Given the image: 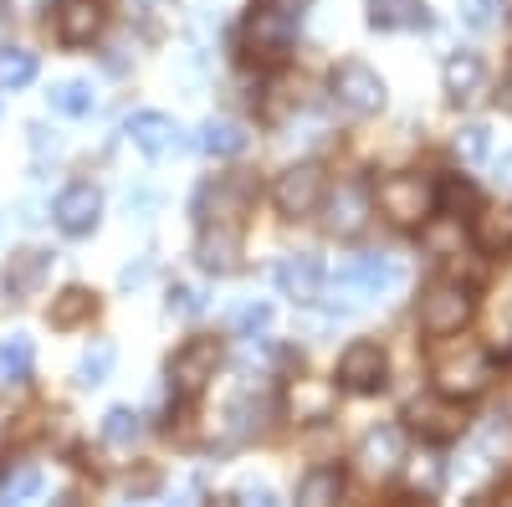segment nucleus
<instances>
[{
	"instance_id": "obj_14",
	"label": "nucleus",
	"mask_w": 512,
	"mask_h": 507,
	"mask_svg": "<svg viewBox=\"0 0 512 507\" xmlns=\"http://www.w3.org/2000/svg\"><path fill=\"white\" fill-rule=\"evenodd\" d=\"M405 461H410V451H405V426H374V431L359 441V467H364V477H395V472H405Z\"/></svg>"
},
{
	"instance_id": "obj_34",
	"label": "nucleus",
	"mask_w": 512,
	"mask_h": 507,
	"mask_svg": "<svg viewBox=\"0 0 512 507\" xmlns=\"http://www.w3.org/2000/svg\"><path fill=\"white\" fill-rule=\"evenodd\" d=\"M200 308H205L200 287H190V282H175V287H169V318H195Z\"/></svg>"
},
{
	"instance_id": "obj_6",
	"label": "nucleus",
	"mask_w": 512,
	"mask_h": 507,
	"mask_svg": "<svg viewBox=\"0 0 512 507\" xmlns=\"http://www.w3.org/2000/svg\"><path fill=\"white\" fill-rule=\"evenodd\" d=\"M405 426L420 436V441H431V446H451V441H461L466 436V400H451V395H441V390H431V395H415L410 405H405Z\"/></svg>"
},
{
	"instance_id": "obj_1",
	"label": "nucleus",
	"mask_w": 512,
	"mask_h": 507,
	"mask_svg": "<svg viewBox=\"0 0 512 507\" xmlns=\"http://www.w3.org/2000/svg\"><path fill=\"white\" fill-rule=\"evenodd\" d=\"M492 379H497V359L492 349L472 344V338H436V354H431V385L451 400H477L492 390Z\"/></svg>"
},
{
	"instance_id": "obj_18",
	"label": "nucleus",
	"mask_w": 512,
	"mask_h": 507,
	"mask_svg": "<svg viewBox=\"0 0 512 507\" xmlns=\"http://www.w3.org/2000/svg\"><path fill=\"white\" fill-rule=\"evenodd\" d=\"M441 88H446V98H451L456 108L477 103V98L487 93V62H482L477 52H451L446 67H441Z\"/></svg>"
},
{
	"instance_id": "obj_7",
	"label": "nucleus",
	"mask_w": 512,
	"mask_h": 507,
	"mask_svg": "<svg viewBox=\"0 0 512 507\" xmlns=\"http://www.w3.org/2000/svg\"><path fill=\"white\" fill-rule=\"evenodd\" d=\"M328 88H333V103L349 118H374V113H384V103H390V88H384V77L369 62H338Z\"/></svg>"
},
{
	"instance_id": "obj_2",
	"label": "nucleus",
	"mask_w": 512,
	"mask_h": 507,
	"mask_svg": "<svg viewBox=\"0 0 512 507\" xmlns=\"http://www.w3.org/2000/svg\"><path fill=\"white\" fill-rule=\"evenodd\" d=\"M374 205L390 226L420 231L441 216V190H436L431 175H420V169H395V175L374 180Z\"/></svg>"
},
{
	"instance_id": "obj_13",
	"label": "nucleus",
	"mask_w": 512,
	"mask_h": 507,
	"mask_svg": "<svg viewBox=\"0 0 512 507\" xmlns=\"http://www.w3.org/2000/svg\"><path fill=\"white\" fill-rule=\"evenodd\" d=\"M52 221H57L62 236H93L98 221H103V190L88 185V180L67 185V190L52 200Z\"/></svg>"
},
{
	"instance_id": "obj_30",
	"label": "nucleus",
	"mask_w": 512,
	"mask_h": 507,
	"mask_svg": "<svg viewBox=\"0 0 512 507\" xmlns=\"http://www.w3.org/2000/svg\"><path fill=\"white\" fill-rule=\"evenodd\" d=\"M144 436V420L128 410V405H113L108 415H103V441L108 446H134Z\"/></svg>"
},
{
	"instance_id": "obj_27",
	"label": "nucleus",
	"mask_w": 512,
	"mask_h": 507,
	"mask_svg": "<svg viewBox=\"0 0 512 507\" xmlns=\"http://www.w3.org/2000/svg\"><path fill=\"white\" fill-rule=\"evenodd\" d=\"M113 364H118V349L108 344V338H98V344L77 359V385H82V390H98L103 379L113 374Z\"/></svg>"
},
{
	"instance_id": "obj_38",
	"label": "nucleus",
	"mask_w": 512,
	"mask_h": 507,
	"mask_svg": "<svg viewBox=\"0 0 512 507\" xmlns=\"http://www.w3.org/2000/svg\"><path fill=\"white\" fill-rule=\"evenodd\" d=\"M497 103H502V108H512V72L502 77V93H497Z\"/></svg>"
},
{
	"instance_id": "obj_16",
	"label": "nucleus",
	"mask_w": 512,
	"mask_h": 507,
	"mask_svg": "<svg viewBox=\"0 0 512 507\" xmlns=\"http://www.w3.org/2000/svg\"><path fill=\"white\" fill-rule=\"evenodd\" d=\"M323 282H328V272H323V262L313 257V251H292V257H282V267H277V287L292 303H318Z\"/></svg>"
},
{
	"instance_id": "obj_19",
	"label": "nucleus",
	"mask_w": 512,
	"mask_h": 507,
	"mask_svg": "<svg viewBox=\"0 0 512 507\" xmlns=\"http://www.w3.org/2000/svg\"><path fill=\"white\" fill-rule=\"evenodd\" d=\"M195 257L205 272H236L241 267V226H221V221H205L200 226V241H195Z\"/></svg>"
},
{
	"instance_id": "obj_23",
	"label": "nucleus",
	"mask_w": 512,
	"mask_h": 507,
	"mask_svg": "<svg viewBox=\"0 0 512 507\" xmlns=\"http://www.w3.org/2000/svg\"><path fill=\"white\" fill-rule=\"evenodd\" d=\"M246 123L241 118H205L200 123V149L205 154H216V159H231V154H241L246 149Z\"/></svg>"
},
{
	"instance_id": "obj_22",
	"label": "nucleus",
	"mask_w": 512,
	"mask_h": 507,
	"mask_svg": "<svg viewBox=\"0 0 512 507\" xmlns=\"http://www.w3.org/2000/svg\"><path fill=\"white\" fill-rule=\"evenodd\" d=\"M369 26L374 31L431 26V6H425V0H369Z\"/></svg>"
},
{
	"instance_id": "obj_12",
	"label": "nucleus",
	"mask_w": 512,
	"mask_h": 507,
	"mask_svg": "<svg viewBox=\"0 0 512 507\" xmlns=\"http://www.w3.org/2000/svg\"><path fill=\"white\" fill-rule=\"evenodd\" d=\"M323 226H328V236H359L364 226H369V216H374V190L369 185H359V180H338V185H328V195H323Z\"/></svg>"
},
{
	"instance_id": "obj_33",
	"label": "nucleus",
	"mask_w": 512,
	"mask_h": 507,
	"mask_svg": "<svg viewBox=\"0 0 512 507\" xmlns=\"http://www.w3.org/2000/svg\"><path fill=\"white\" fill-rule=\"evenodd\" d=\"M41 492V472L36 467H21V472H11L6 482H0V502H31Z\"/></svg>"
},
{
	"instance_id": "obj_8",
	"label": "nucleus",
	"mask_w": 512,
	"mask_h": 507,
	"mask_svg": "<svg viewBox=\"0 0 512 507\" xmlns=\"http://www.w3.org/2000/svg\"><path fill=\"white\" fill-rule=\"evenodd\" d=\"M256 195H262V185H256L246 169H231V175L200 185V195H195V216H200V226H205V221L241 226V216L256 205Z\"/></svg>"
},
{
	"instance_id": "obj_32",
	"label": "nucleus",
	"mask_w": 512,
	"mask_h": 507,
	"mask_svg": "<svg viewBox=\"0 0 512 507\" xmlns=\"http://www.w3.org/2000/svg\"><path fill=\"white\" fill-rule=\"evenodd\" d=\"M436 190H441V210H451L456 221H461V210H477V205H482L477 185H472V180H461V175H451V180H436Z\"/></svg>"
},
{
	"instance_id": "obj_36",
	"label": "nucleus",
	"mask_w": 512,
	"mask_h": 507,
	"mask_svg": "<svg viewBox=\"0 0 512 507\" xmlns=\"http://www.w3.org/2000/svg\"><path fill=\"white\" fill-rule=\"evenodd\" d=\"M267 323H272V308H267V303H246V308L236 313V323H231V328L251 338V333H262Z\"/></svg>"
},
{
	"instance_id": "obj_10",
	"label": "nucleus",
	"mask_w": 512,
	"mask_h": 507,
	"mask_svg": "<svg viewBox=\"0 0 512 507\" xmlns=\"http://www.w3.org/2000/svg\"><path fill=\"white\" fill-rule=\"evenodd\" d=\"M226 349H221V338H190V344L175 349V359H169V390H175L180 400H195L210 379H216Z\"/></svg>"
},
{
	"instance_id": "obj_3",
	"label": "nucleus",
	"mask_w": 512,
	"mask_h": 507,
	"mask_svg": "<svg viewBox=\"0 0 512 507\" xmlns=\"http://www.w3.org/2000/svg\"><path fill=\"white\" fill-rule=\"evenodd\" d=\"M297 26H303V0H256L246 26H241V47L251 62H282L297 41Z\"/></svg>"
},
{
	"instance_id": "obj_20",
	"label": "nucleus",
	"mask_w": 512,
	"mask_h": 507,
	"mask_svg": "<svg viewBox=\"0 0 512 507\" xmlns=\"http://www.w3.org/2000/svg\"><path fill=\"white\" fill-rule=\"evenodd\" d=\"M128 139H134V149L139 154H149V159H164V154H175L185 139H180V123L169 118V113H134L128 118V129H123Z\"/></svg>"
},
{
	"instance_id": "obj_17",
	"label": "nucleus",
	"mask_w": 512,
	"mask_h": 507,
	"mask_svg": "<svg viewBox=\"0 0 512 507\" xmlns=\"http://www.w3.org/2000/svg\"><path fill=\"white\" fill-rule=\"evenodd\" d=\"M47 272H52V251L21 246V251H11V257H6V272H0V282H6V292H11L16 303H26V298H36V292H41Z\"/></svg>"
},
{
	"instance_id": "obj_35",
	"label": "nucleus",
	"mask_w": 512,
	"mask_h": 507,
	"mask_svg": "<svg viewBox=\"0 0 512 507\" xmlns=\"http://www.w3.org/2000/svg\"><path fill=\"white\" fill-rule=\"evenodd\" d=\"M461 16H466V26L487 31V26H497V16H502V0H461Z\"/></svg>"
},
{
	"instance_id": "obj_39",
	"label": "nucleus",
	"mask_w": 512,
	"mask_h": 507,
	"mask_svg": "<svg viewBox=\"0 0 512 507\" xmlns=\"http://www.w3.org/2000/svg\"><path fill=\"white\" fill-rule=\"evenodd\" d=\"M502 420H512V379L502 385Z\"/></svg>"
},
{
	"instance_id": "obj_4",
	"label": "nucleus",
	"mask_w": 512,
	"mask_h": 507,
	"mask_svg": "<svg viewBox=\"0 0 512 507\" xmlns=\"http://www.w3.org/2000/svg\"><path fill=\"white\" fill-rule=\"evenodd\" d=\"M472 318H477V292H472V282H461V277H436V282L420 287V298H415V323H420L425 338H451V333H461Z\"/></svg>"
},
{
	"instance_id": "obj_21",
	"label": "nucleus",
	"mask_w": 512,
	"mask_h": 507,
	"mask_svg": "<svg viewBox=\"0 0 512 507\" xmlns=\"http://www.w3.org/2000/svg\"><path fill=\"white\" fill-rule=\"evenodd\" d=\"M472 246L482 257H512V205L502 210H472Z\"/></svg>"
},
{
	"instance_id": "obj_25",
	"label": "nucleus",
	"mask_w": 512,
	"mask_h": 507,
	"mask_svg": "<svg viewBox=\"0 0 512 507\" xmlns=\"http://www.w3.org/2000/svg\"><path fill=\"white\" fill-rule=\"evenodd\" d=\"M344 487H349L344 467H313L303 482H297V502H308V507H328V502L344 497Z\"/></svg>"
},
{
	"instance_id": "obj_29",
	"label": "nucleus",
	"mask_w": 512,
	"mask_h": 507,
	"mask_svg": "<svg viewBox=\"0 0 512 507\" xmlns=\"http://www.w3.org/2000/svg\"><path fill=\"white\" fill-rule=\"evenodd\" d=\"M31 359H36V349H31L26 333H16L11 344H0V385H16V379H26V374H31Z\"/></svg>"
},
{
	"instance_id": "obj_31",
	"label": "nucleus",
	"mask_w": 512,
	"mask_h": 507,
	"mask_svg": "<svg viewBox=\"0 0 512 507\" xmlns=\"http://www.w3.org/2000/svg\"><path fill=\"white\" fill-rule=\"evenodd\" d=\"M456 154H461V164H482L492 154V129L487 123H461L456 129Z\"/></svg>"
},
{
	"instance_id": "obj_5",
	"label": "nucleus",
	"mask_w": 512,
	"mask_h": 507,
	"mask_svg": "<svg viewBox=\"0 0 512 507\" xmlns=\"http://www.w3.org/2000/svg\"><path fill=\"white\" fill-rule=\"evenodd\" d=\"M323 195H328V169H323L318 159H297V164H287L282 175H277V185H272V205H277V216H287V221H308V216H318Z\"/></svg>"
},
{
	"instance_id": "obj_15",
	"label": "nucleus",
	"mask_w": 512,
	"mask_h": 507,
	"mask_svg": "<svg viewBox=\"0 0 512 507\" xmlns=\"http://www.w3.org/2000/svg\"><path fill=\"white\" fill-rule=\"evenodd\" d=\"M103 21H108L103 0H57V11H52V26L67 47H93L103 36Z\"/></svg>"
},
{
	"instance_id": "obj_28",
	"label": "nucleus",
	"mask_w": 512,
	"mask_h": 507,
	"mask_svg": "<svg viewBox=\"0 0 512 507\" xmlns=\"http://www.w3.org/2000/svg\"><path fill=\"white\" fill-rule=\"evenodd\" d=\"M31 82H36V52H21V47L0 52V93H21Z\"/></svg>"
},
{
	"instance_id": "obj_26",
	"label": "nucleus",
	"mask_w": 512,
	"mask_h": 507,
	"mask_svg": "<svg viewBox=\"0 0 512 507\" xmlns=\"http://www.w3.org/2000/svg\"><path fill=\"white\" fill-rule=\"evenodd\" d=\"M47 103H52V113H62V118H88V113L98 108V93H93V82L67 77V82H57V88L47 93Z\"/></svg>"
},
{
	"instance_id": "obj_9",
	"label": "nucleus",
	"mask_w": 512,
	"mask_h": 507,
	"mask_svg": "<svg viewBox=\"0 0 512 507\" xmlns=\"http://www.w3.org/2000/svg\"><path fill=\"white\" fill-rule=\"evenodd\" d=\"M400 282V267L390 257H374V251H364V257H349L344 267L333 272V303H344V308H359L369 298H379L384 287H395Z\"/></svg>"
},
{
	"instance_id": "obj_11",
	"label": "nucleus",
	"mask_w": 512,
	"mask_h": 507,
	"mask_svg": "<svg viewBox=\"0 0 512 507\" xmlns=\"http://www.w3.org/2000/svg\"><path fill=\"white\" fill-rule=\"evenodd\" d=\"M333 379L349 395H379L384 385H390V354H384V344H374V338H354V344L338 354Z\"/></svg>"
},
{
	"instance_id": "obj_24",
	"label": "nucleus",
	"mask_w": 512,
	"mask_h": 507,
	"mask_svg": "<svg viewBox=\"0 0 512 507\" xmlns=\"http://www.w3.org/2000/svg\"><path fill=\"white\" fill-rule=\"evenodd\" d=\"M93 313H98V298L88 287H62L52 298V308H47V323L52 328H77V323H88Z\"/></svg>"
},
{
	"instance_id": "obj_37",
	"label": "nucleus",
	"mask_w": 512,
	"mask_h": 507,
	"mask_svg": "<svg viewBox=\"0 0 512 507\" xmlns=\"http://www.w3.org/2000/svg\"><path fill=\"white\" fill-rule=\"evenodd\" d=\"M231 502H256V507H267V502H272V487H267V482H246V487L231 492Z\"/></svg>"
}]
</instances>
